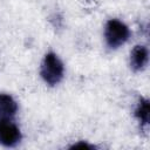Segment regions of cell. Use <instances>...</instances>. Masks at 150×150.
I'll return each instance as SVG.
<instances>
[{
  "label": "cell",
  "instance_id": "obj_1",
  "mask_svg": "<svg viewBox=\"0 0 150 150\" xmlns=\"http://www.w3.org/2000/svg\"><path fill=\"white\" fill-rule=\"evenodd\" d=\"M40 76L46 84L52 87L57 86L63 80L64 66L56 53H46L40 66Z\"/></svg>",
  "mask_w": 150,
  "mask_h": 150
},
{
  "label": "cell",
  "instance_id": "obj_2",
  "mask_svg": "<svg viewBox=\"0 0 150 150\" xmlns=\"http://www.w3.org/2000/svg\"><path fill=\"white\" fill-rule=\"evenodd\" d=\"M104 42L110 49H117L127 43L130 38L129 27L118 19H110L104 26Z\"/></svg>",
  "mask_w": 150,
  "mask_h": 150
},
{
  "label": "cell",
  "instance_id": "obj_6",
  "mask_svg": "<svg viewBox=\"0 0 150 150\" xmlns=\"http://www.w3.org/2000/svg\"><path fill=\"white\" fill-rule=\"evenodd\" d=\"M135 117L139 122L141 125H148L150 120V104L149 100L141 97L137 102V105L135 108Z\"/></svg>",
  "mask_w": 150,
  "mask_h": 150
},
{
  "label": "cell",
  "instance_id": "obj_4",
  "mask_svg": "<svg viewBox=\"0 0 150 150\" xmlns=\"http://www.w3.org/2000/svg\"><path fill=\"white\" fill-rule=\"evenodd\" d=\"M149 62V50L143 45L135 46L129 56V64L134 71H142Z\"/></svg>",
  "mask_w": 150,
  "mask_h": 150
},
{
  "label": "cell",
  "instance_id": "obj_7",
  "mask_svg": "<svg viewBox=\"0 0 150 150\" xmlns=\"http://www.w3.org/2000/svg\"><path fill=\"white\" fill-rule=\"evenodd\" d=\"M71 149H94V145L87 143V142H79L70 146Z\"/></svg>",
  "mask_w": 150,
  "mask_h": 150
},
{
  "label": "cell",
  "instance_id": "obj_3",
  "mask_svg": "<svg viewBox=\"0 0 150 150\" xmlns=\"http://www.w3.org/2000/svg\"><path fill=\"white\" fill-rule=\"evenodd\" d=\"M22 138L20 128L12 118L0 117V144L7 148H13L20 143Z\"/></svg>",
  "mask_w": 150,
  "mask_h": 150
},
{
  "label": "cell",
  "instance_id": "obj_5",
  "mask_svg": "<svg viewBox=\"0 0 150 150\" xmlns=\"http://www.w3.org/2000/svg\"><path fill=\"white\" fill-rule=\"evenodd\" d=\"M18 102L13 96L6 93H0V117L13 118L18 112Z\"/></svg>",
  "mask_w": 150,
  "mask_h": 150
}]
</instances>
